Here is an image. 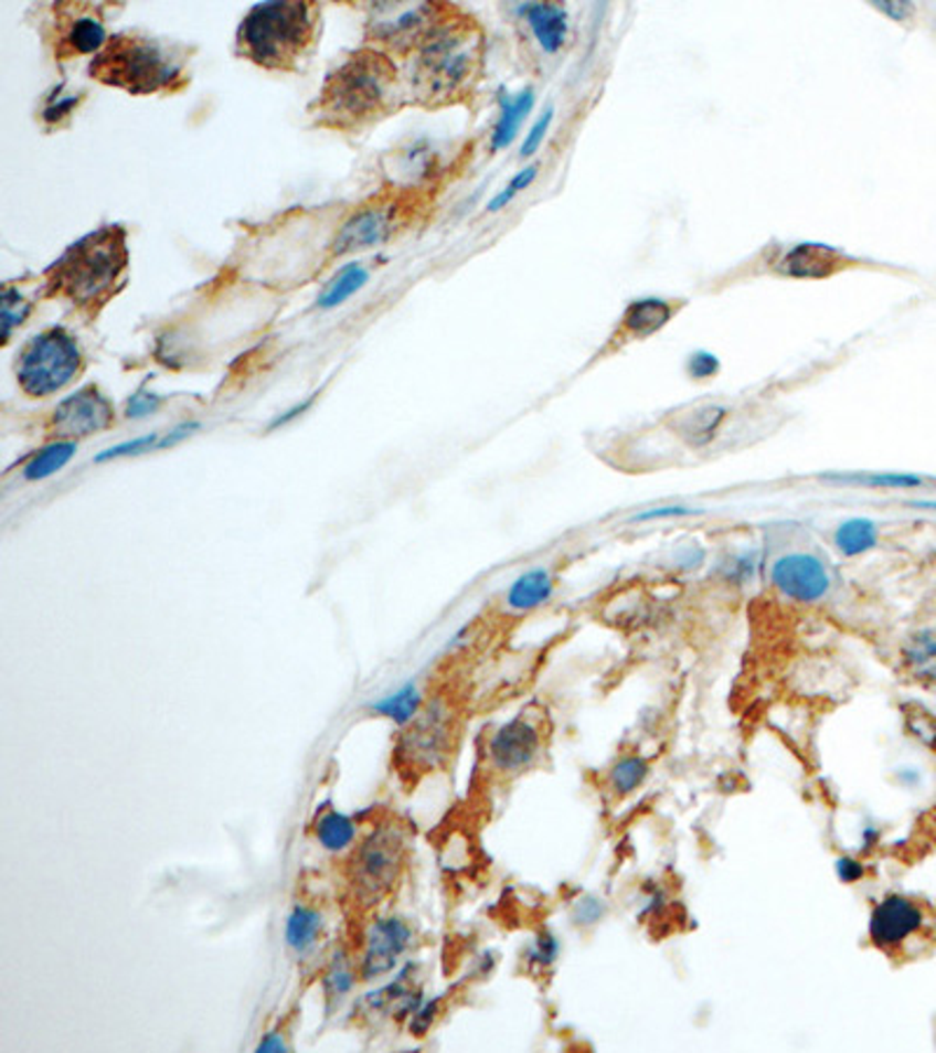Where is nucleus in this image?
I'll return each mask as SVG.
<instances>
[{
    "label": "nucleus",
    "instance_id": "nucleus-38",
    "mask_svg": "<svg viewBox=\"0 0 936 1053\" xmlns=\"http://www.w3.org/2000/svg\"><path fill=\"white\" fill-rule=\"evenodd\" d=\"M160 405H162V396L150 392L148 386H141V389H136V392L127 398L125 415L129 419H143L152 413H158Z\"/></svg>",
    "mask_w": 936,
    "mask_h": 1053
},
{
    "label": "nucleus",
    "instance_id": "nucleus-36",
    "mask_svg": "<svg viewBox=\"0 0 936 1053\" xmlns=\"http://www.w3.org/2000/svg\"><path fill=\"white\" fill-rule=\"evenodd\" d=\"M560 955V942L553 932H541L536 934V939L532 942L530 950H526V962L532 967H551Z\"/></svg>",
    "mask_w": 936,
    "mask_h": 1053
},
{
    "label": "nucleus",
    "instance_id": "nucleus-5",
    "mask_svg": "<svg viewBox=\"0 0 936 1053\" xmlns=\"http://www.w3.org/2000/svg\"><path fill=\"white\" fill-rule=\"evenodd\" d=\"M317 10L300 0L253 6L237 31V54L265 71H298L317 43Z\"/></svg>",
    "mask_w": 936,
    "mask_h": 1053
},
{
    "label": "nucleus",
    "instance_id": "nucleus-19",
    "mask_svg": "<svg viewBox=\"0 0 936 1053\" xmlns=\"http://www.w3.org/2000/svg\"><path fill=\"white\" fill-rule=\"evenodd\" d=\"M520 12L524 14L526 24L532 26L539 45L549 54L560 52L564 43H567L570 14L564 8L555 3H530L522 6Z\"/></svg>",
    "mask_w": 936,
    "mask_h": 1053
},
{
    "label": "nucleus",
    "instance_id": "nucleus-28",
    "mask_svg": "<svg viewBox=\"0 0 936 1053\" xmlns=\"http://www.w3.org/2000/svg\"><path fill=\"white\" fill-rule=\"evenodd\" d=\"M77 453V440H52L45 445L43 450H38L29 464L24 466V478L31 482L45 480L54 474L62 471V468L75 457Z\"/></svg>",
    "mask_w": 936,
    "mask_h": 1053
},
{
    "label": "nucleus",
    "instance_id": "nucleus-22",
    "mask_svg": "<svg viewBox=\"0 0 936 1053\" xmlns=\"http://www.w3.org/2000/svg\"><path fill=\"white\" fill-rule=\"evenodd\" d=\"M902 660L921 684L936 689V626L908 635L902 644Z\"/></svg>",
    "mask_w": 936,
    "mask_h": 1053
},
{
    "label": "nucleus",
    "instance_id": "nucleus-34",
    "mask_svg": "<svg viewBox=\"0 0 936 1053\" xmlns=\"http://www.w3.org/2000/svg\"><path fill=\"white\" fill-rule=\"evenodd\" d=\"M160 443H162V434H146V436H139V438H131V440H125V443H117L113 447H108V450H104L102 455H96L94 461L96 464H104V461H110V459H123V457H139V455H146V453H152V450H160Z\"/></svg>",
    "mask_w": 936,
    "mask_h": 1053
},
{
    "label": "nucleus",
    "instance_id": "nucleus-14",
    "mask_svg": "<svg viewBox=\"0 0 936 1053\" xmlns=\"http://www.w3.org/2000/svg\"><path fill=\"white\" fill-rule=\"evenodd\" d=\"M925 925V911L904 894H887L875 904L869 921V936L881 950H896Z\"/></svg>",
    "mask_w": 936,
    "mask_h": 1053
},
{
    "label": "nucleus",
    "instance_id": "nucleus-2",
    "mask_svg": "<svg viewBox=\"0 0 936 1053\" xmlns=\"http://www.w3.org/2000/svg\"><path fill=\"white\" fill-rule=\"evenodd\" d=\"M129 267L127 232L123 225H104L71 244L64 256L45 272V292L73 307L99 311L123 286Z\"/></svg>",
    "mask_w": 936,
    "mask_h": 1053
},
{
    "label": "nucleus",
    "instance_id": "nucleus-4",
    "mask_svg": "<svg viewBox=\"0 0 936 1053\" xmlns=\"http://www.w3.org/2000/svg\"><path fill=\"white\" fill-rule=\"evenodd\" d=\"M190 52L146 33H117L92 59L89 75L96 83L123 89L131 96L164 94L181 89L188 81Z\"/></svg>",
    "mask_w": 936,
    "mask_h": 1053
},
{
    "label": "nucleus",
    "instance_id": "nucleus-49",
    "mask_svg": "<svg viewBox=\"0 0 936 1053\" xmlns=\"http://www.w3.org/2000/svg\"><path fill=\"white\" fill-rule=\"evenodd\" d=\"M311 401H315V398H309V401H305V403H300V405H296V407H290L288 413L279 415L275 422H272V424H269V428H279V426H286L288 422H292V419H296V417H300L302 413H307L309 405H311Z\"/></svg>",
    "mask_w": 936,
    "mask_h": 1053
},
{
    "label": "nucleus",
    "instance_id": "nucleus-10",
    "mask_svg": "<svg viewBox=\"0 0 936 1053\" xmlns=\"http://www.w3.org/2000/svg\"><path fill=\"white\" fill-rule=\"evenodd\" d=\"M115 424V407L99 386L87 384L56 403L47 428L56 440H77L108 432Z\"/></svg>",
    "mask_w": 936,
    "mask_h": 1053
},
{
    "label": "nucleus",
    "instance_id": "nucleus-41",
    "mask_svg": "<svg viewBox=\"0 0 936 1053\" xmlns=\"http://www.w3.org/2000/svg\"><path fill=\"white\" fill-rule=\"evenodd\" d=\"M551 123H553V108L545 110V113L539 117V120L534 123V127L530 129V134H526V139H524V143H522V148H520V158H530V155H534V152L541 148V143H543V139H545V134H549Z\"/></svg>",
    "mask_w": 936,
    "mask_h": 1053
},
{
    "label": "nucleus",
    "instance_id": "nucleus-3",
    "mask_svg": "<svg viewBox=\"0 0 936 1053\" xmlns=\"http://www.w3.org/2000/svg\"><path fill=\"white\" fill-rule=\"evenodd\" d=\"M482 66V33L455 8L415 54L413 92L426 106L453 104L474 87Z\"/></svg>",
    "mask_w": 936,
    "mask_h": 1053
},
{
    "label": "nucleus",
    "instance_id": "nucleus-32",
    "mask_svg": "<svg viewBox=\"0 0 936 1053\" xmlns=\"http://www.w3.org/2000/svg\"><path fill=\"white\" fill-rule=\"evenodd\" d=\"M647 775H649L647 758L626 756V758H620L618 764L611 768L609 785L618 796H628L635 789H639V785L644 783V779H647Z\"/></svg>",
    "mask_w": 936,
    "mask_h": 1053
},
{
    "label": "nucleus",
    "instance_id": "nucleus-24",
    "mask_svg": "<svg viewBox=\"0 0 936 1053\" xmlns=\"http://www.w3.org/2000/svg\"><path fill=\"white\" fill-rule=\"evenodd\" d=\"M422 708H424L422 691L417 689V684H413V681H407V684H403L401 689L382 695L375 702H370L368 712L394 721L396 726L405 728L410 721L417 719Z\"/></svg>",
    "mask_w": 936,
    "mask_h": 1053
},
{
    "label": "nucleus",
    "instance_id": "nucleus-11",
    "mask_svg": "<svg viewBox=\"0 0 936 1053\" xmlns=\"http://www.w3.org/2000/svg\"><path fill=\"white\" fill-rule=\"evenodd\" d=\"M398 213L401 204L386 198L361 206L359 211L351 213L349 221L340 227L333 246H330V253L340 258L349 256V253L384 244L398 225Z\"/></svg>",
    "mask_w": 936,
    "mask_h": 1053
},
{
    "label": "nucleus",
    "instance_id": "nucleus-8",
    "mask_svg": "<svg viewBox=\"0 0 936 1053\" xmlns=\"http://www.w3.org/2000/svg\"><path fill=\"white\" fill-rule=\"evenodd\" d=\"M453 8L438 3H382L373 10L365 35L375 50L389 56L417 54L428 35L443 22Z\"/></svg>",
    "mask_w": 936,
    "mask_h": 1053
},
{
    "label": "nucleus",
    "instance_id": "nucleus-18",
    "mask_svg": "<svg viewBox=\"0 0 936 1053\" xmlns=\"http://www.w3.org/2000/svg\"><path fill=\"white\" fill-rule=\"evenodd\" d=\"M326 934V918L317 906L296 904L286 915L284 942L296 960L309 958Z\"/></svg>",
    "mask_w": 936,
    "mask_h": 1053
},
{
    "label": "nucleus",
    "instance_id": "nucleus-20",
    "mask_svg": "<svg viewBox=\"0 0 936 1053\" xmlns=\"http://www.w3.org/2000/svg\"><path fill=\"white\" fill-rule=\"evenodd\" d=\"M674 317V307L662 298L635 300L623 311V330L635 340H647L660 328H666Z\"/></svg>",
    "mask_w": 936,
    "mask_h": 1053
},
{
    "label": "nucleus",
    "instance_id": "nucleus-39",
    "mask_svg": "<svg viewBox=\"0 0 936 1053\" xmlns=\"http://www.w3.org/2000/svg\"><path fill=\"white\" fill-rule=\"evenodd\" d=\"M604 913H607V906L597 896H581L572 908V921L576 927H593L604 918Z\"/></svg>",
    "mask_w": 936,
    "mask_h": 1053
},
{
    "label": "nucleus",
    "instance_id": "nucleus-13",
    "mask_svg": "<svg viewBox=\"0 0 936 1053\" xmlns=\"http://www.w3.org/2000/svg\"><path fill=\"white\" fill-rule=\"evenodd\" d=\"M770 581L787 599L804 604L825 599L831 588L825 562L810 553H789L777 557L770 570Z\"/></svg>",
    "mask_w": 936,
    "mask_h": 1053
},
{
    "label": "nucleus",
    "instance_id": "nucleus-45",
    "mask_svg": "<svg viewBox=\"0 0 936 1053\" xmlns=\"http://www.w3.org/2000/svg\"><path fill=\"white\" fill-rule=\"evenodd\" d=\"M864 873H866L864 864L852 860V857H841V860L836 862V875L841 878L843 883H857V881H862Z\"/></svg>",
    "mask_w": 936,
    "mask_h": 1053
},
{
    "label": "nucleus",
    "instance_id": "nucleus-23",
    "mask_svg": "<svg viewBox=\"0 0 936 1053\" xmlns=\"http://www.w3.org/2000/svg\"><path fill=\"white\" fill-rule=\"evenodd\" d=\"M728 410L724 405L708 403L689 410L674 422V432L684 438L691 447H705L714 440L716 432L724 424Z\"/></svg>",
    "mask_w": 936,
    "mask_h": 1053
},
{
    "label": "nucleus",
    "instance_id": "nucleus-25",
    "mask_svg": "<svg viewBox=\"0 0 936 1053\" xmlns=\"http://www.w3.org/2000/svg\"><path fill=\"white\" fill-rule=\"evenodd\" d=\"M321 988H323L328 1013H333L336 1009H340L349 995L354 992L357 969H354V965H351L349 955L344 950H338L333 958H330V962L323 971V977H321Z\"/></svg>",
    "mask_w": 936,
    "mask_h": 1053
},
{
    "label": "nucleus",
    "instance_id": "nucleus-9",
    "mask_svg": "<svg viewBox=\"0 0 936 1053\" xmlns=\"http://www.w3.org/2000/svg\"><path fill=\"white\" fill-rule=\"evenodd\" d=\"M450 708H447L443 700L428 702L426 708H422L417 719L405 726V733L398 740L396 752L401 766L413 770L436 768L447 756V749H450Z\"/></svg>",
    "mask_w": 936,
    "mask_h": 1053
},
{
    "label": "nucleus",
    "instance_id": "nucleus-35",
    "mask_svg": "<svg viewBox=\"0 0 936 1053\" xmlns=\"http://www.w3.org/2000/svg\"><path fill=\"white\" fill-rule=\"evenodd\" d=\"M0 302H3V342H8L12 330L22 326L24 319L31 315V305L22 298V292L14 288H6Z\"/></svg>",
    "mask_w": 936,
    "mask_h": 1053
},
{
    "label": "nucleus",
    "instance_id": "nucleus-26",
    "mask_svg": "<svg viewBox=\"0 0 936 1053\" xmlns=\"http://www.w3.org/2000/svg\"><path fill=\"white\" fill-rule=\"evenodd\" d=\"M532 108H534V92L530 87L522 89L520 94H515L513 99L503 96V99H501V115H499L497 127L492 131V150H503V148H509L513 143V139H515L522 123H524V117L532 113Z\"/></svg>",
    "mask_w": 936,
    "mask_h": 1053
},
{
    "label": "nucleus",
    "instance_id": "nucleus-42",
    "mask_svg": "<svg viewBox=\"0 0 936 1053\" xmlns=\"http://www.w3.org/2000/svg\"><path fill=\"white\" fill-rule=\"evenodd\" d=\"M438 1009H440V1000H432V1002H424L417 1011H415V1017L410 1019V1032H413L415 1038H422L426 1035L428 1030H432L436 1017H438Z\"/></svg>",
    "mask_w": 936,
    "mask_h": 1053
},
{
    "label": "nucleus",
    "instance_id": "nucleus-6",
    "mask_svg": "<svg viewBox=\"0 0 936 1053\" xmlns=\"http://www.w3.org/2000/svg\"><path fill=\"white\" fill-rule=\"evenodd\" d=\"M85 368V354L66 328L52 326L33 336L17 359V382L29 398H50L64 392Z\"/></svg>",
    "mask_w": 936,
    "mask_h": 1053
},
{
    "label": "nucleus",
    "instance_id": "nucleus-27",
    "mask_svg": "<svg viewBox=\"0 0 936 1053\" xmlns=\"http://www.w3.org/2000/svg\"><path fill=\"white\" fill-rule=\"evenodd\" d=\"M357 822L351 817L338 812V810H326L317 817L315 822V838L321 850L330 854H340L347 852L357 841Z\"/></svg>",
    "mask_w": 936,
    "mask_h": 1053
},
{
    "label": "nucleus",
    "instance_id": "nucleus-30",
    "mask_svg": "<svg viewBox=\"0 0 936 1053\" xmlns=\"http://www.w3.org/2000/svg\"><path fill=\"white\" fill-rule=\"evenodd\" d=\"M368 269L359 263H351L347 267H342L338 275L330 279V284L326 286V290L321 292V298H319V307L321 309H336L340 307L342 302H347L351 296H354V292H359L365 281H368Z\"/></svg>",
    "mask_w": 936,
    "mask_h": 1053
},
{
    "label": "nucleus",
    "instance_id": "nucleus-46",
    "mask_svg": "<svg viewBox=\"0 0 936 1053\" xmlns=\"http://www.w3.org/2000/svg\"><path fill=\"white\" fill-rule=\"evenodd\" d=\"M200 428V422H183L179 426H173L171 432L162 434V443H160V450H167V447H173V445H179L181 440L190 438L194 432H198Z\"/></svg>",
    "mask_w": 936,
    "mask_h": 1053
},
{
    "label": "nucleus",
    "instance_id": "nucleus-7",
    "mask_svg": "<svg viewBox=\"0 0 936 1053\" xmlns=\"http://www.w3.org/2000/svg\"><path fill=\"white\" fill-rule=\"evenodd\" d=\"M405 869V836L398 827H377L357 848L349 866V885L363 904H377L394 890Z\"/></svg>",
    "mask_w": 936,
    "mask_h": 1053
},
{
    "label": "nucleus",
    "instance_id": "nucleus-15",
    "mask_svg": "<svg viewBox=\"0 0 936 1053\" xmlns=\"http://www.w3.org/2000/svg\"><path fill=\"white\" fill-rule=\"evenodd\" d=\"M541 752V733L539 728L522 716L509 721V724L499 726L490 743H487V756L494 770L501 773H520L530 768Z\"/></svg>",
    "mask_w": 936,
    "mask_h": 1053
},
{
    "label": "nucleus",
    "instance_id": "nucleus-47",
    "mask_svg": "<svg viewBox=\"0 0 936 1053\" xmlns=\"http://www.w3.org/2000/svg\"><path fill=\"white\" fill-rule=\"evenodd\" d=\"M873 8L881 10V12L887 14L890 19H894V22H904V19H908V17L913 14V6H911V3H896V0H892V3H883V0H875Z\"/></svg>",
    "mask_w": 936,
    "mask_h": 1053
},
{
    "label": "nucleus",
    "instance_id": "nucleus-17",
    "mask_svg": "<svg viewBox=\"0 0 936 1053\" xmlns=\"http://www.w3.org/2000/svg\"><path fill=\"white\" fill-rule=\"evenodd\" d=\"M843 253L817 242H804L789 248L783 258L775 263V272L789 279H827L843 267Z\"/></svg>",
    "mask_w": 936,
    "mask_h": 1053
},
{
    "label": "nucleus",
    "instance_id": "nucleus-21",
    "mask_svg": "<svg viewBox=\"0 0 936 1053\" xmlns=\"http://www.w3.org/2000/svg\"><path fill=\"white\" fill-rule=\"evenodd\" d=\"M555 591V578L545 567L522 572L506 593V607L513 611H534L549 602Z\"/></svg>",
    "mask_w": 936,
    "mask_h": 1053
},
{
    "label": "nucleus",
    "instance_id": "nucleus-33",
    "mask_svg": "<svg viewBox=\"0 0 936 1053\" xmlns=\"http://www.w3.org/2000/svg\"><path fill=\"white\" fill-rule=\"evenodd\" d=\"M902 712L906 731L936 754V716L925 705H921V702H906Z\"/></svg>",
    "mask_w": 936,
    "mask_h": 1053
},
{
    "label": "nucleus",
    "instance_id": "nucleus-1",
    "mask_svg": "<svg viewBox=\"0 0 936 1053\" xmlns=\"http://www.w3.org/2000/svg\"><path fill=\"white\" fill-rule=\"evenodd\" d=\"M394 59L375 47L359 50L328 73L317 99V123L336 131H359L403 106Z\"/></svg>",
    "mask_w": 936,
    "mask_h": 1053
},
{
    "label": "nucleus",
    "instance_id": "nucleus-44",
    "mask_svg": "<svg viewBox=\"0 0 936 1053\" xmlns=\"http://www.w3.org/2000/svg\"><path fill=\"white\" fill-rule=\"evenodd\" d=\"M77 104H81V96H75V94L62 96V99L52 102V104H50V106L43 110V120H45L47 125H52V123H59V120H64V117H68V115L75 110V106H77Z\"/></svg>",
    "mask_w": 936,
    "mask_h": 1053
},
{
    "label": "nucleus",
    "instance_id": "nucleus-31",
    "mask_svg": "<svg viewBox=\"0 0 936 1053\" xmlns=\"http://www.w3.org/2000/svg\"><path fill=\"white\" fill-rule=\"evenodd\" d=\"M829 482H845V485H864L878 487V490H913V487H923L925 478L915 474H831L825 476Z\"/></svg>",
    "mask_w": 936,
    "mask_h": 1053
},
{
    "label": "nucleus",
    "instance_id": "nucleus-43",
    "mask_svg": "<svg viewBox=\"0 0 936 1053\" xmlns=\"http://www.w3.org/2000/svg\"><path fill=\"white\" fill-rule=\"evenodd\" d=\"M700 511L689 509V506H658V509L649 511H639L630 518V522H651V520H666V518H681V515H695Z\"/></svg>",
    "mask_w": 936,
    "mask_h": 1053
},
{
    "label": "nucleus",
    "instance_id": "nucleus-29",
    "mask_svg": "<svg viewBox=\"0 0 936 1053\" xmlns=\"http://www.w3.org/2000/svg\"><path fill=\"white\" fill-rule=\"evenodd\" d=\"M875 543H878V526L873 520H866V518H850L838 524V530L833 532V545L845 557L864 555L866 551L875 549Z\"/></svg>",
    "mask_w": 936,
    "mask_h": 1053
},
{
    "label": "nucleus",
    "instance_id": "nucleus-12",
    "mask_svg": "<svg viewBox=\"0 0 936 1053\" xmlns=\"http://www.w3.org/2000/svg\"><path fill=\"white\" fill-rule=\"evenodd\" d=\"M410 944H413V929L398 915L373 921V925L368 927L365 948L361 955V981H373L392 974Z\"/></svg>",
    "mask_w": 936,
    "mask_h": 1053
},
{
    "label": "nucleus",
    "instance_id": "nucleus-40",
    "mask_svg": "<svg viewBox=\"0 0 936 1053\" xmlns=\"http://www.w3.org/2000/svg\"><path fill=\"white\" fill-rule=\"evenodd\" d=\"M721 370V363L710 351H693L687 361V373L691 380H710Z\"/></svg>",
    "mask_w": 936,
    "mask_h": 1053
},
{
    "label": "nucleus",
    "instance_id": "nucleus-16",
    "mask_svg": "<svg viewBox=\"0 0 936 1053\" xmlns=\"http://www.w3.org/2000/svg\"><path fill=\"white\" fill-rule=\"evenodd\" d=\"M56 22V41H54V54L59 59H71V56H85V54H99L106 43V26L102 22V17H96L89 8H77V6H66L59 10Z\"/></svg>",
    "mask_w": 936,
    "mask_h": 1053
},
{
    "label": "nucleus",
    "instance_id": "nucleus-48",
    "mask_svg": "<svg viewBox=\"0 0 936 1053\" xmlns=\"http://www.w3.org/2000/svg\"><path fill=\"white\" fill-rule=\"evenodd\" d=\"M256 1051L260 1053H277V1051H288V1044L284 1040V1032L281 1030H269L265 1040H260V1044L256 1046Z\"/></svg>",
    "mask_w": 936,
    "mask_h": 1053
},
{
    "label": "nucleus",
    "instance_id": "nucleus-50",
    "mask_svg": "<svg viewBox=\"0 0 936 1053\" xmlns=\"http://www.w3.org/2000/svg\"><path fill=\"white\" fill-rule=\"evenodd\" d=\"M875 841H878V829L866 827V829H864V850H871Z\"/></svg>",
    "mask_w": 936,
    "mask_h": 1053
},
{
    "label": "nucleus",
    "instance_id": "nucleus-37",
    "mask_svg": "<svg viewBox=\"0 0 936 1053\" xmlns=\"http://www.w3.org/2000/svg\"><path fill=\"white\" fill-rule=\"evenodd\" d=\"M536 173H539V167H536V164L524 167L522 171H518V173L513 176V179H511V183L506 185L490 204H487V211H501L503 206H509V204L515 200L518 192H522L524 188H530V185L534 183Z\"/></svg>",
    "mask_w": 936,
    "mask_h": 1053
}]
</instances>
